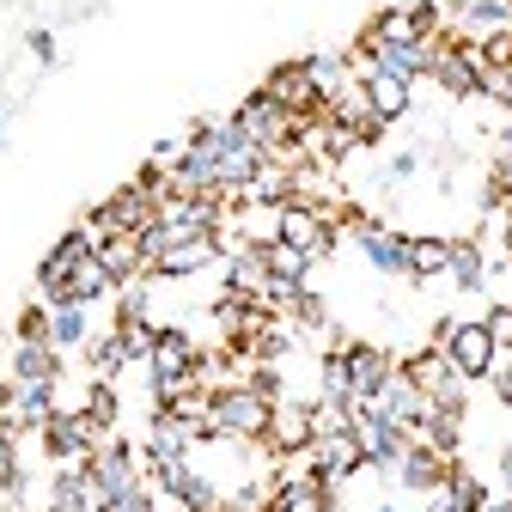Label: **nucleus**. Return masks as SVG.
I'll use <instances>...</instances> for the list:
<instances>
[{"label": "nucleus", "instance_id": "23", "mask_svg": "<svg viewBox=\"0 0 512 512\" xmlns=\"http://www.w3.org/2000/svg\"><path fill=\"white\" fill-rule=\"evenodd\" d=\"M275 512H330V482L317 476H287L275 488Z\"/></svg>", "mask_w": 512, "mask_h": 512}, {"label": "nucleus", "instance_id": "38", "mask_svg": "<svg viewBox=\"0 0 512 512\" xmlns=\"http://www.w3.org/2000/svg\"><path fill=\"white\" fill-rule=\"evenodd\" d=\"M86 415H92V427H98V433H110V421H116V397H110V384H92Z\"/></svg>", "mask_w": 512, "mask_h": 512}, {"label": "nucleus", "instance_id": "41", "mask_svg": "<svg viewBox=\"0 0 512 512\" xmlns=\"http://www.w3.org/2000/svg\"><path fill=\"white\" fill-rule=\"evenodd\" d=\"M92 360H98V372H116V366H122V342H116V336H110V342H98V348H92Z\"/></svg>", "mask_w": 512, "mask_h": 512}, {"label": "nucleus", "instance_id": "1", "mask_svg": "<svg viewBox=\"0 0 512 512\" xmlns=\"http://www.w3.org/2000/svg\"><path fill=\"white\" fill-rule=\"evenodd\" d=\"M275 403L256 397L250 384H226L208 397V439H269Z\"/></svg>", "mask_w": 512, "mask_h": 512}, {"label": "nucleus", "instance_id": "9", "mask_svg": "<svg viewBox=\"0 0 512 512\" xmlns=\"http://www.w3.org/2000/svg\"><path fill=\"white\" fill-rule=\"evenodd\" d=\"M153 464V476H159V488L183 506V512H220V494L208 488V476H196L183 458H147Z\"/></svg>", "mask_w": 512, "mask_h": 512}, {"label": "nucleus", "instance_id": "44", "mask_svg": "<svg viewBox=\"0 0 512 512\" xmlns=\"http://www.w3.org/2000/svg\"><path fill=\"white\" fill-rule=\"evenodd\" d=\"M494 391H500V403H512V366H500V360H494Z\"/></svg>", "mask_w": 512, "mask_h": 512}, {"label": "nucleus", "instance_id": "24", "mask_svg": "<svg viewBox=\"0 0 512 512\" xmlns=\"http://www.w3.org/2000/svg\"><path fill=\"white\" fill-rule=\"evenodd\" d=\"M92 256H98V263L116 275V287H122V281H135V275L147 269V263H141V238H128V232H116V238H98V250H92Z\"/></svg>", "mask_w": 512, "mask_h": 512}, {"label": "nucleus", "instance_id": "34", "mask_svg": "<svg viewBox=\"0 0 512 512\" xmlns=\"http://www.w3.org/2000/svg\"><path fill=\"white\" fill-rule=\"evenodd\" d=\"M153 324L147 317H116V342H122V360H147L153 354Z\"/></svg>", "mask_w": 512, "mask_h": 512}, {"label": "nucleus", "instance_id": "5", "mask_svg": "<svg viewBox=\"0 0 512 512\" xmlns=\"http://www.w3.org/2000/svg\"><path fill=\"white\" fill-rule=\"evenodd\" d=\"M92 256V232L86 226H74V232H61V244L43 256V269H37V287H43V299L49 305H61L68 299V281H74V269Z\"/></svg>", "mask_w": 512, "mask_h": 512}, {"label": "nucleus", "instance_id": "6", "mask_svg": "<svg viewBox=\"0 0 512 512\" xmlns=\"http://www.w3.org/2000/svg\"><path fill=\"white\" fill-rule=\"evenodd\" d=\"M354 439H360L366 464H378V470H397V458L409 452V427L384 421L378 409H354Z\"/></svg>", "mask_w": 512, "mask_h": 512}, {"label": "nucleus", "instance_id": "22", "mask_svg": "<svg viewBox=\"0 0 512 512\" xmlns=\"http://www.w3.org/2000/svg\"><path fill=\"white\" fill-rule=\"evenodd\" d=\"M92 342V317H86V305H49V348L61 354V348H86Z\"/></svg>", "mask_w": 512, "mask_h": 512}, {"label": "nucleus", "instance_id": "27", "mask_svg": "<svg viewBox=\"0 0 512 512\" xmlns=\"http://www.w3.org/2000/svg\"><path fill=\"white\" fill-rule=\"evenodd\" d=\"M13 378L19 384H49L55 378V348L49 342H19L13 348Z\"/></svg>", "mask_w": 512, "mask_h": 512}, {"label": "nucleus", "instance_id": "49", "mask_svg": "<svg viewBox=\"0 0 512 512\" xmlns=\"http://www.w3.org/2000/svg\"><path fill=\"white\" fill-rule=\"evenodd\" d=\"M49 512H55V506H49Z\"/></svg>", "mask_w": 512, "mask_h": 512}, {"label": "nucleus", "instance_id": "40", "mask_svg": "<svg viewBox=\"0 0 512 512\" xmlns=\"http://www.w3.org/2000/svg\"><path fill=\"white\" fill-rule=\"evenodd\" d=\"M488 324V336H494V348H512V305H500V311H488L482 317Z\"/></svg>", "mask_w": 512, "mask_h": 512}, {"label": "nucleus", "instance_id": "17", "mask_svg": "<svg viewBox=\"0 0 512 512\" xmlns=\"http://www.w3.org/2000/svg\"><path fill=\"white\" fill-rule=\"evenodd\" d=\"M226 244H220V232H202V238H171L165 250H159V275H196V269H208L214 256H220Z\"/></svg>", "mask_w": 512, "mask_h": 512}, {"label": "nucleus", "instance_id": "46", "mask_svg": "<svg viewBox=\"0 0 512 512\" xmlns=\"http://www.w3.org/2000/svg\"><path fill=\"white\" fill-rule=\"evenodd\" d=\"M427 512H458V506H452V494H445V488H439V494L427 500Z\"/></svg>", "mask_w": 512, "mask_h": 512}, {"label": "nucleus", "instance_id": "12", "mask_svg": "<svg viewBox=\"0 0 512 512\" xmlns=\"http://www.w3.org/2000/svg\"><path fill=\"white\" fill-rule=\"evenodd\" d=\"M360 409H378L384 421H397V427H415V421L427 415V397H421V384H415L403 366H391V378L378 384V397H372V403H360Z\"/></svg>", "mask_w": 512, "mask_h": 512}, {"label": "nucleus", "instance_id": "35", "mask_svg": "<svg viewBox=\"0 0 512 512\" xmlns=\"http://www.w3.org/2000/svg\"><path fill=\"white\" fill-rule=\"evenodd\" d=\"M445 494H452V506H458V512H482V506H488V488H482L470 470H458V464L445 470Z\"/></svg>", "mask_w": 512, "mask_h": 512}, {"label": "nucleus", "instance_id": "19", "mask_svg": "<svg viewBox=\"0 0 512 512\" xmlns=\"http://www.w3.org/2000/svg\"><path fill=\"white\" fill-rule=\"evenodd\" d=\"M342 360H348V391H354V409H360V403H372V397H378V384L391 378V360H384L378 348H366V342L342 348Z\"/></svg>", "mask_w": 512, "mask_h": 512}, {"label": "nucleus", "instance_id": "43", "mask_svg": "<svg viewBox=\"0 0 512 512\" xmlns=\"http://www.w3.org/2000/svg\"><path fill=\"white\" fill-rule=\"evenodd\" d=\"M31 55H37V61H55V37H49V31H31Z\"/></svg>", "mask_w": 512, "mask_h": 512}, {"label": "nucleus", "instance_id": "39", "mask_svg": "<svg viewBox=\"0 0 512 512\" xmlns=\"http://www.w3.org/2000/svg\"><path fill=\"white\" fill-rule=\"evenodd\" d=\"M19 342H49V311H43V305H31V311L19 317Z\"/></svg>", "mask_w": 512, "mask_h": 512}, {"label": "nucleus", "instance_id": "37", "mask_svg": "<svg viewBox=\"0 0 512 512\" xmlns=\"http://www.w3.org/2000/svg\"><path fill=\"white\" fill-rule=\"evenodd\" d=\"M476 55H482V68H512V25L488 31V37L476 43Z\"/></svg>", "mask_w": 512, "mask_h": 512}, {"label": "nucleus", "instance_id": "3", "mask_svg": "<svg viewBox=\"0 0 512 512\" xmlns=\"http://www.w3.org/2000/svg\"><path fill=\"white\" fill-rule=\"evenodd\" d=\"M86 476H92V494H98V512H110L122 494H135L141 488V470H135V452L116 439H104L98 452L86 458Z\"/></svg>", "mask_w": 512, "mask_h": 512}, {"label": "nucleus", "instance_id": "11", "mask_svg": "<svg viewBox=\"0 0 512 512\" xmlns=\"http://www.w3.org/2000/svg\"><path fill=\"white\" fill-rule=\"evenodd\" d=\"M281 244L305 250L311 263H317V256H324V250L336 244V232H330L324 208H311V202H281Z\"/></svg>", "mask_w": 512, "mask_h": 512}, {"label": "nucleus", "instance_id": "30", "mask_svg": "<svg viewBox=\"0 0 512 512\" xmlns=\"http://www.w3.org/2000/svg\"><path fill=\"white\" fill-rule=\"evenodd\" d=\"M366 37H372V43H415V37H427V31L415 25L409 7H391V13H378V19L366 25Z\"/></svg>", "mask_w": 512, "mask_h": 512}, {"label": "nucleus", "instance_id": "18", "mask_svg": "<svg viewBox=\"0 0 512 512\" xmlns=\"http://www.w3.org/2000/svg\"><path fill=\"white\" fill-rule=\"evenodd\" d=\"M360 86H366V104H372V116H378V122H397V116L409 110V80L372 68V61H360Z\"/></svg>", "mask_w": 512, "mask_h": 512}, {"label": "nucleus", "instance_id": "47", "mask_svg": "<svg viewBox=\"0 0 512 512\" xmlns=\"http://www.w3.org/2000/svg\"><path fill=\"white\" fill-rule=\"evenodd\" d=\"M482 512H512V500H500V506H482Z\"/></svg>", "mask_w": 512, "mask_h": 512}, {"label": "nucleus", "instance_id": "36", "mask_svg": "<svg viewBox=\"0 0 512 512\" xmlns=\"http://www.w3.org/2000/svg\"><path fill=\"white\" fill-rule=\"evenodd\" d=\"M324 403H348V409H354V391H348V360H342V348L324 360Z\"/></svg>", "mask_w": 512, "mask_h": 512}, {"label": "nucleus", "instance_id": "13", "mask_svg": "<svg viewBox=\"0 0 512 512\" xmlns=\"http://www.w3.org/2000/svg\"><path fill=\"white\" fill-rule=\"evenodd\" d=\"M208 439V421L189 415V409H159L153 421V452L147 458H189V445Z\"/></svg>", "mask_w": 512, "mask_h": 512}, {"label": "nucleus", "instance_id": "31", "mask_svg": "<svg viewBox=\"0 0 512 512\" xmlns=\"http://www.w3.org/2000/svg\"><path fill=\"white\" fill-rule=\"evenodd\" d=\"M445 275H452L464 293H476V287H482V250H476L470 238H452V256H445Z\"/></svg>", "mask_w": 512, "mask_h": 512}, {"label": "nucleus", "instance_id": "15", "mask_svg": "<svg viewBox=\"0 0 512 512\" xmlns=\"http://www.w3.org/2000/svg\"><path fill=\"white\" fill-rule=\"evenodd\" d=\"M0 415H7V427L19 433V427H37L43 433V421L55 415V378L49 384H7V409H0Z\"/></svg>", "mask_w": 512, "mask_h": 512}, {"label": "nucleus", "instance_id": "25", "mask_svg": "<svg viewBox=\"0 0 512 512\" xmlns=\"http://www.w3.org/2000/svg\"><path fill=\"white\" fill-rule=\"evenodd\" d=\"M311 409H275V421H269V445H275V452H311Z\"/></svg>", "mask_w": 512, "mask_h": 512}, {"label": "nucleus", "instance_id": "42", "mask_svg": "<svg viewBox=\"0 0 512 512\" xmlns=\"http://www.w3.org/2000/svg\"><path fill=\"white\" fill-rule=\"evenodd\" d=\"M110 512H153V500H147V488H135V494H122Z\"/></svg>", "mask_w": 512, "mask_h": 512}, {"label": "nucleus", "instance_id": "45", "mask_svg": "<svg viewBox=\"0 0 512 512\" xmlns=\"http://www.w3.org/2000/svg\"><path fill=\"white\" fill-rule=\"evenodd\" d=\"M415 165H421V159H415V153H397V159H391V177H397V183H403V177H415Z\"/></svg>", "mask_w": 512, "mask_h": 512}, {"label": "nucleus", "instance_id": "7", "mask_svg": "<svg viewBox=\"0 0 512 512\" xmlns=\"http://www.w3.org/2000/svg\"><path fill=\"white\" fill-rule=\"evenodd\" d=\"M354 470H366V452H360V439H354V427H342V433H317L311 439V476L317 482H348Z\"/></svg>", "mask_w": 512, "mask_h": 512}, {"label": "nucleus", "instance_id": "29", "mask_svg": "<svg viewBox=\"0 0 512 512\" xmlns=\"http://www.w3.org/2000/svg\"><path fill=\"white\" fill-rule=\"evenodd\" d=\"M110 287H116V275L98 263V256H86V263L74 269V281H68V299H74V305H92V299H104ZM68 299H61V305H68Z\"/></svg>", "mask_w": 512, "mask_h": 512}, {"label": "nucleus", "instance_id": "14", "mask_svg": "<svg viewBox=\"0 0 512 512\" xmlns=\"http://www.w3.org/2000/svg\"><path fill=\"white\" fill-rule=\"evenodd\" d=\"M354 238L366 250V263L378 275H409V238L391 232V226H372V220H354Z\"/></svg>", "mask_w": 512, "mask_h": 512}, {"label": "nucleus", "instance_id": "2", "mask_svg": "<svg viewBox=\"0 0 512 512\" xmlns=\"http://www.w3.org/2000/svg\"><path fill=\"white\" fill-rule=\"evenodd\" d=\"M238 128L256 141V153H263V159H287L299 147V135H305V116H287L269 92H250L238 104Z\"/></svg>", "mask_w": 512, "mask_h": 512}, {"label": "nucleus", "instance_id": "32", "mask_svg": "<svg viewBox=\"0 0 512 512\" xmlns=\"http://www.w3.org/2000/svg\"><path fill=\"white\" fill-rule=\"evenodd\" d=\"M445 256H452V238H409V281L445 275Z\"/></svg>", "mask_w": 512, "mask_h": 512}, {"label": "nucleus", "instance_id": "21", "mask_svg": "<svg viewBox=\"0 0 512 512\" xmlns=\"http://www.w3.org/2000/svg\"><path fill=\"white\" fill-rule=\"evenodd\" d=\"M409 439L427 445V452H439V458H452V452H458V409H433V403H427V415L409 427Z\"/></svg>", "mask_w": 512, "mask_h": 512}, {"label": "nucleus", "instance_id": "26", "mask_svg": "<svg viewBox=\"0 0 512 512\" xmlns=\"http://www.w3.org/2000/svg\"><path fill=\"white\" fill-rule=\"evenodd\" d=\"M238 238L256 244V250H269V244L281 238V208H275V202H244V214H238Z\"/></svg>", "mask_w": 512, "mask_h": 512}, {"label": "nucleus", "instance_id": "28", "mask_svg": "<svg viewBox=\"0 0 512 512\" xmlns=\"http://www.w3.org/2000/svg\"><path fill=\"white\" fill-rule=\"evenodd\" d=\"M305 74H311V86H317V104H330V98L354 80L342 55H305Z\"/></svg>", "mask_w": 512, "mask_h": 512}, {"label": "nucleus", "instance_id": "20", "mask_svg": "<svg viewBox=\"0 0 512 512\" xmlns=\"http://www.w3.org/2000/svg\"><path fill=\"white\" fill-rule=\"evenodd\" d=\"M445 470H452V458L427 452V445H415V439H409V452L397 458V482L415 488V494H439L445 488Z\"/></svg>", "mask_w": 512, "mask_h": 512}, {"label": "nucleus", "instance_id": "8", "mask_svg": "<svg viewBox=\"0 0 512 512\" xmlns=\"http://www.w3.org/2000/svg\"><path fill=\"white\" fill-rule=\"evenodd\" d=\"M482 55H476V43H452V37H439V49H433V80L445 86V92H458V98H470V92H482Z\"/></svg>", "mask_w": 512, "mask_h": 512}, {"label": "nucleus", "instance_id": "33", "mask_svg": "<svg viewBox=\"0 0 512 512\" xmlns=\"http://www.w3.org/2000/svg\"><path fill=\"white\" fill-rule=\"evenodd\" d=\"M263 256H269V281L305 287V269H311V256H305V250H293V244H281V238H275V244H269Z\"/></svg>", "mask_w": 512, "mask_h": 512}, {"label": "nucleus", "instance_id": "4", "mask_svg": "<svg viewBox=\"0 0 512 512\" xmlns=\"http://www.w3.org/2000/svg\"><path fill=\"white\" fill-rule=\"evenodd\" d=\"M439 354L452 360L464 378H488V372H494V360H500V348H494L488 324H439Z\"/></svg>", "mask_w": 512, "mask_h": 512}, {"label": "nucleus", "instance_id": "10", "mask_svg": "<svg viewBox=\"0 0 512 512\" xmlns=\"http://www.w3.org/2000/svg\"><path fill=\"white\" fill-rule=\"evenodd\" d=\"M98 427H92V415H49L43 421V445H49V458H61V464H86L92 452H98Z\"/></svg>", "mask_w": 512, "mask_h": 512}, {"label": "nucleus", "instance_id": "16", "mask_svg": "<svg viewBox=\"0 0 512 512\" xmlns=\"http://www.w3.org/2000/svg\"><path fill=\"white\" fill-rule=\"evenodd\" d=\"M263 92H269L287 116H311V110H324V104H317L311 74H305V61H287V68H275V74L263 80Z\"/></svg>", "mask_w": 512, "mask_h": 512}, {"label": "nucleus", "instance_id": "48", "mask_svg": "<svg viewBox=\"0 0 512 512\" xmlns=\"http://www.w3.org/2000/svg\"><path fill=\"white\" fill-rule=\"evenodd\" d=\"M506 19H512V0H506Z\"/></svg>", "mask_w": 512, "mask_h": 512}]
</instances>
